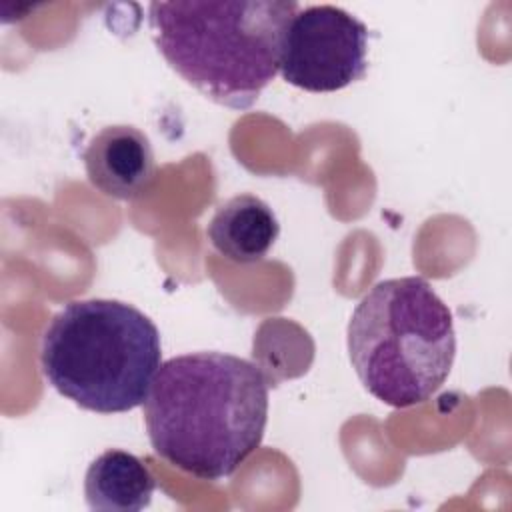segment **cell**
Instances as JSON below:
<instances>
[{
    "label": "cell",
    "mask_w": 512,
    "mask_h": 512,
    "mask_svg": "<svg viewBox=\"0 0 512 512\" xmlns=\"http://www.w3.org/2000/svg\"><path fill=\"white\" fill-rule=\"evenodd\" d=\"M348 354L374 398L392 408L422 404L454 364L452 312L420 276L382 280L350 316Z\"/></svg>",
    "instance_id": "cell-4"
},
{
    "label": "cell",
    "mask_w": 512,
    "mask_h": 512,
    "mask_svg": "<svg viewBox=\"0 0 512 512\" xmlns=\"http://www.w3.org/2000/svg\"><path fill=\"white\" fill-rule=\"evenodd\" d=\"M156 480L134 454L110 448L96 456L84 476V496L92 510L138 512L150 506Z\"/></svg>",
    "instance_id": "cell-8"
},
{
    "label": "cell",
    "mask_w": 512,
    "mask_h": 512,
    "mask_svg": "<svg viewBox=\"0 0 512 512\" xmlns=\"http://www.w3.org/2000/svg\"><path fill=\"white\" fill-rule=\"evenodd\" d=\"M160 364L156 324L122 300L68 302L42 334L46 380L90 412L118 414L144 404Z\"/></svg>",
    "instance_id": "cell-3"
},
{
    "label": "cell",
    "mask_w": 512,
    "mask_h": 512,
    "mask_svg": "<svg viewBox=\"0 0 512 512\" xmlns=\"http://www.w3.org/2000/svg\"><path fill=\"white\" fill-rule=\"evenodd\" d=\"M274 210L254 194H238L218 206L210 224L212 246L236 264L260 262L278 240Z\"/></svg>",
    "instance_id": "cell-7"
},
{
    "label": "cell",
    "mask_w": 512,
    "mask_h": 512,
    "mask_svg": "<svg viewBox=\"0 0 512 512\" xmlns=\"http://www.w3.org/2000/svg\"><path fill=\"white\" fill-rule=\"evenodd\" d=\"M144 422L154 452L200 480H222L262 444L268 382L250 360L192 352L160 364Z\"/></svg>",
    "instance_id": "cell-1"
},
{
    "label": "cell",
    "mask_w": 512,
    "mask_h": 512,
    "mask_svg": "<svg viewBox=\"0 0 512 512\" xmlns=\"http://www.w3.org/2000/svg\"><path fill=\"white\" fill-rule=\"evenodd\" d=\"M82 160L90 184L104 196L116 200L142 196L156 172L148 136L130 124H114L96 132Z\"/></svg>",
    "instance_id": "cell-6"
},
{
    "label": "cell",
    "mask_w": 512,
    "mask_h": 512,
    "mask_svg": "<svg viewBox=\"0 0 512 512\" xmlns=\"http://www.w3.org/2000/svg\"><path fill=\"white\" fill-rule=\"evenodd\" d=\"M294 0L152 2L154 42L172 70L210 100L250 108L280 70Z\"/></svg>",
    "instance_id": "cell-2"
},
{
    "label": "cell",
    "mask_w": 512,
    "mask_h": 512,
    "mask_svg": "<svg viewBox=\"0 0 512 512\" xmlns=\"http://www.w3.org/2000/svg\"><path fill=\"white\" fill-rule=\"evenodd\" d=\"M368 28L332 6L300 8L288 22L280 50L282 78L306 92H336L364 78Z\"/></svg>",
    "instance_id": "cell-5"
}]
</instances>
